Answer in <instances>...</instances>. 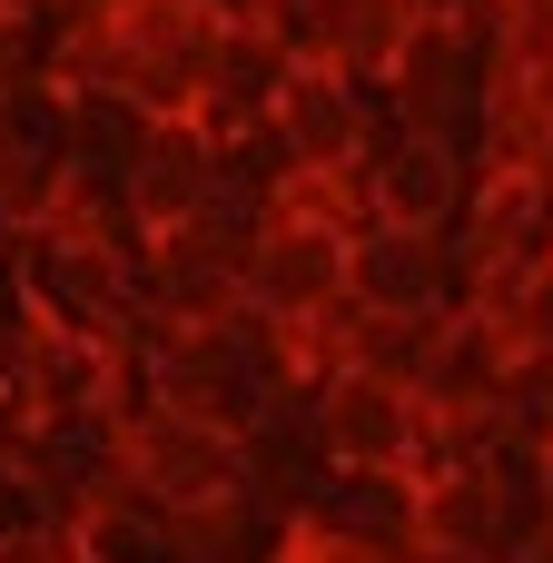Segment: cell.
<instances>
[{"instance_id":"6da1fadb","label":"cell","mask_w":553,"mask_h":563,"mask_svg":"<svg viewBox=\"0 0 553 563\" xmlns=\"http://www.w3.org/2000/svg\"><path fill=\"white\" fill-rule=\"evenodd\" d=\"M346 267H356V238L327 228V218H277L257 208V247H247V307H267L277 327H317L346 297Z\"/></svg>"},{"instance_id":"7a4b0ae2","label":"cell","mask_w":553,"mask_h":563,"mask_svg":"<svg viewBox=\"0 0 553 563\" xmlns=\"http://www.w3.org/2000/svg\"><path fill=\"white\" fill-rule=\"evenodd\" d=\"M287 168H366V79L336 69V59H297L287 69V99H277V129Z\"/></svg>"},{"instance_id":"3957f363","label":"cell","mask_w":553,"mask_h":563,"mask_svg":"<svg viewBox=\"0 0 553 563\" xmlns=\"http://www.w3.org/2000/svg\"><path fill=\"white\" fill-rule=\"evenodd\" d=\"M346 297L366 317H445V228H356Z\"/></svg>"},{"instance_id":"277c9868","label":"cell","mask_w":553,"mask_h":563,"mask_svg":"<svg viewBox=\"0 0 553 563\" xmlns=\"http://www.w3.org/2000/svg\"><path fill=\"white\" fill-rule=\"evenodd\" d=\"M356 178H366V208H376L386 228H455V208H465V168H455V148L425 139V129H396Z\"/></svg>"},{"instance_id":"5b68a950","label":"cell","mask_w":553,"mask_h":563,"mask_svg":"<svg viewBox=\"0 0 553 563\" xmlns=\"http://www.w3.org/2000/svg\"><path fill=\"white\" fill-rule=\"evenodd\" d=\"M129 188H139L148 238H158V228L208 218V188H218V139H208L198 119H148V129H139V158H129Z\"/></svg>"},{"instance_id":"8992f818","label":"cell","mask_w":553,"mask_h":563,"mask_svg":"<svg viewBox=\"0 0 553 563\" xmlns=\"http://www.w3.org/2000/svg\"><path fill=\"white\" fill-rule=\"evenodd\" d=\"M287 40H297V59H336L356 79H386L406 59L416 20H406V0H307L287 20Z\"/></svg>"},{"instance_id":"52a82bcc","label":"cell","mask_w":553,"mask_h":563,"mask_svg":"<svg viewBox=\"0 0 553 563\" xmlns=\"http://www.w3.org/2000/svg\"><path fill=\"white\" fill-rule=\"evenodd\" d=\"M406 20L435 30V40H465V49H495L505 40V0H406Z\"/></svg>"},{"instance_id":"ba28073f","label":"cell","mask_w":553,"mask_h":563,"mask_svg":"<svg viewBox=\"0 0 553 563\" xmlns=\"http://www.w3.org/2000/svg\"><path fill=\"white\" fill-rule=\"evenodd\" d=\"M495 59L553 79V0H505V40H495Z\"/></svg>"},{"instance_id":"9c48e42d","label":"cell","mask_w":553,"mask_h":563,"mask_svg":"<svg viewBox=\"0 0 553 563\" xmlns=\"http://www.w3.org/2000/svg\"><path fill=\"white\" fill-rule=\"evenodd\" d=\"M297 10H307V0H247V20H267V30H287Z\"/></svg>"},{"instance_id":"30bf717a","label":"cell","mask_w":553,"mask_h":563,"mask_svg":"<svg viewBox=\"0 0 553 563\" xmlns=\"http://www.w3.org/2000/svg\"><path fill=\"white\" fill-rule=\"evenodd\" d=\"M69 10H139V0H69Z\"/></svg>"}]
</instances>
